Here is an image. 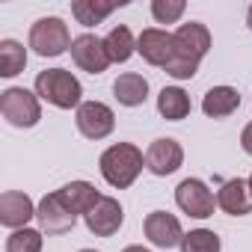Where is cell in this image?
<instances>
[{
	"label": "cell",
	"instance_id": "obj_1",
	"mask_svg": "<svg viewBox=\"0 0 252 252\" xmlns=\"http://www.w3.org/2000/svg\"><path fill=\"white\" fill-rule=\"evenodd\" d=\"M98 166H101V175H104V181L110 187L125 190V187H131L137 181V175L143 172L146 155L137 146H131V143H116V146H110L101 155Z\"/></svg>",
	"mask_w": 252,
	"mask_h": 252
},
{
	"label": "cell",
	"instance_id": "obj_2",
	"mask_svg": "<svg viewBox=\"0 0 252 252\" xmlns=\"http://www.w3.org/2000/svg\"><path fill=\"white\" fill-rule=\"evenodd\" d=\"M36 95L60 110H71V107H80L83 101V86L80 80L68 71V68H48V71H39L36 77Z\"/></svg>",
	"mask_w": 252,
	"mask_h": 252
},
{
	"label": "cell",
	"instance_id": "obj_3",
	"mask_svg": "<svg viewBox=\"0 0 252 252\" xmlns=\"http://www.w3.org/2000/svg\"><path fill=\"white\" fill-rule=\"evenodd\" d=\"M0 113L15 128H33L42 119L39 95L24 86H9L6 92H0Z\"/></svg>",
	"mask_w": 252,
	"mask_h": 252
},
{
	"label": "cell",
	"instance_id": "obj_4",
	"mask_svg": "<svg viewBox=\"0 0 252 252\" xmlns=\"http://www.w3.org/2000/svg\"><path fill=\"white\" fill-rule=\"evenodd\" d=\"M71 36H68V27L63 18H39L33 27H30V48L39 54V57H60L71 48Z\"/></svg>",
	"mask_w": 252,
	"mask_h": 252
},
{
	"label": "cell",
	"instance_id": "obj_5",
	"mask_svg": "<svg viewBox=\"0 0 252 252\" xmlns=\"http://www.w3.org/2000/svg\"><path fill=\"white\" fill-rule=\"evenodd\" d=\"M175 202L184 214L196 217V220H208L214 217V208H217V196L205 187V181L199 178H184L175 190Z\"/></svg>",
	"mask_w": 252,
	"mask_h": 252
},
{
	"label": "cell",
	"instance_id": "obj_6",
	"mask_svg": "<svg viewBox=\"0 0 252 252\" xmlns=\"http://www.w3.org/2000/svg\"><path fill=\"white\" fill-rule=\"evenodd\" d=\"M116 128V116L107 104L101 101H83L77 107V131L86 140H104Z\"/></svg>",
	"mask_w": 252,
	"mask_h": 252
},
{
	"label": "cell",
	"instance_id": "obj_7",
	"mask_svg": "<svg viewBox=\"0 0 252 252\" xmlns=\"http://www.w3.org/2000/svg\"><path fill=\"white\" fill-rule=\"evenodd\" d=\"M137 54L149 63V65H158V68H166L175 57V36L160 30V27H149L140 33L137 39Z\"/></svg>",
	"mask_w": 252,
	"mask_h": 252
},
{
	"label": "cell",
	"instance_id": "obj_8",
	"mask_svg": "<svg viewBox=\"0 0 252 252\" xmlns=\"http://www.w3.org/2000/svg\"><path fill=\"white\" fill-rule=\"evenodd\" d=\"M71 60L80 71H89V74H101L110 65V54L104 48V39H98L92 33H83L71 42Z\"/></svg>",
	"mask_w": 252,
	"mask_h": 252
},
{
	"label": "cell",
	"instance_id": "obj_9",
	"mask_svg": "<svg viewBox=\"0 0 252 252\" xmlns=\"http://www.w3.org/2000/svg\"><path fill=\"white\" fill-rule=\"evenodd\" d=\"M184 163V149L178 140L172 137H163V140H155L146 152V169L152 175H172L178 166Z\"/></svg>",
	"mask_w": 252,
	"mask_h": 252
},
{
	"label": "cell",
	"instance_id": "obj_10",
	"mask_svg": "<svg viewBox=\"0 0 252 252\" xmlns=\"http://www.w3.org/2000/svg\"><path fill=\"white\" fill-rule=\"evenodd\" d=\"M36 220H39L42 231H48V234H65V231L74 228L77 214H71V211L63 205L60 193H48V196L39 202V208H36Z\"/></svg>",
	"mask_w": 252,
	"mask_h": 252
},
{
	"label": "cell",
	"instance_id": "obj_11",
	"mask_svg": "<svg viewBox=\"0 0 252 252\" xmlns=\"http://www.w3.org/2000/svg\"><path fill=\"white\" fill-rule=\"evenodd\" d=\"M143 231L158 249H172V246H181V240H184L178 217H172L166 211H152L143 222Z\"/></svg>",
	"mask_w": 252,
	"mask_h": 252
},
{
	"label": "cell",
	"instance_id": "obj_12",
	"mask_svg": "<svg viewBox=\"0 0 252 252\" xmlns=\"http://www.w3.org/2000/svg\"><path fill=\"white\" fill-rule=\"evenodd\" d=\"M86 220V228L95 234V237H113L122 222H125V214H122V205L113 199V196H101V202L83 217Z\"/></svg>",
	"mask_w": 252,
	"mask_h": 252
},
{
	"label": "cell",
	"instance_id": "obj_13",
	"mask_svg": "<svg viewBox=\"0 0 252 252\" xmlns=\"http://www.w3.org/2000/svg\"><path fill=\"white\" fill-rule=\"evenodd\" d=\"M36 217V208L30 202L27 193L21 190H6L3 196H0V222H3L6 228H27V222Z\"/></svg>",
	"mask_w": 252,
	"mask_h": 252
},
{
	"label": "cell",
	"instance_id": "obj_14",
	"mask_svg": "<svg viewBox=\"0 0 252 252\" xmlns=\"http://www.w3.org/2000/svg\"><path fill=\"white\" fill-rule=\"evenodd\" d=\"M217 208H222L225 214L231 217H243L252 211V190H249V181L243 178H228L220 193H217Z\"/></svg>",
	"mask_w": 252,
	"mask_h": 252
},
{
	"label": "cell",
	"instance_id": "obj_15",
	"mask_svg": "<svg viewBox=\"0 0 252 252\" xmlns=\"http://www.w3.org/2000/svg\"><path fill=\"white\" fill-rule=\"evenodd\" d=\"M172 36H175V48H178L181 54H187V57L199 60V63H202V57L211 51V33H208V27H205V24H199V21L181 24Z\"/></svg>",
	"mask_w": 252,
	"mask_h": 252
},
{
	"label": "cell",
	"instance_id": "obj_16",
	"mask_svg": "<svg viewBox=\"0 0 252 252\" xmlns=\"http://www.w3.org/2000/svg\"><path fill=\"white\" fill-rule=\"evenodd\" d=\"M113 95H116V101L122 107H140L149 98V80L143 74H137V71H125V74L116 77Z\"/></svg>",
	"mask_w": 252,
	"mask_h": 252
},
{
	"label": "cell",
	"instance_id": "obj_17",
	"mask_svg": "<svg viewBox=\"0 0 252 252\" xmlns=\"http://www.w3.org/2000/svg\"><path fill=\"white\" fill-rule=\"evenodd\" d=\"M57 193H60L63 205H65L71 214H83V217L101 202V193H98L89 181H71V184H65V187L57 190Z\"/></svg>",
	"mask_w": 252,
	"mask_h": 252
},
{
	"label": "cell",
	"instance_id": "obj_18",
	"mask_svg": "<svg viewBox=\"0 0 252 252\" xmlns=\"http://www.w3.org/2000/svg\"><path fill=\"white\" fill-rule=\"evenodd\" d=\"M237 107H240V95H237V89H231V86H214V89H208L205 98H202V110H205V116H211V119H225V116H231Z\"/></svg>",
	"mask_w": 252,
	"mask_h": 252
},
{
	"label": "cell",
	"instance_id": "obj_19",
	"mask_svg": "<svg viewBox=\"0 0 252 252\" xmlns=\"http://www.w3.org/2000/svg\"><path fill=\"white\" fill-rule=\"evenodd\" d=\"M158 113L169 122H181L190 116V95L181 86H163L158 95Z\"/></svg>",
	"mask_w": 252,
	"mask_h": 252
},
{
	"label": "cell",
	"instance_id": "obj_20",
	"mask_svg": "<svg viewBox=\"0 0 252 252\" xmlns=\"http://www.w3.org/2000/svg\"><path fill=\"white\" fill-rule=\"evenodd\" d=\"M116 6H119L116 0H74V3H71V15L77 18V24L95 27V24H101V21L110 15Z\"/></svg>",
	"mask_w": 252,
	"mask_h": 252
},
{
	"label": "cell",
	"instance_id": "obj_21",
	"mask_svg": "<svg viewBox=\"0 0 252 252\" xmlns=\"http://www.w3.org/2000/svg\"><path fill=\"white\" fill-rule=\"evenodd\" d=\"M104 48H107V54H110V63H128L131 54L137 51V42H134V33H131L128 27L119 24V27H113V30L107 33Z\"/></svg>",
	"mask_w": 252,
	"mask_h": 252
},
{
	"label": "cell",
	"instance_id": "obj_22",
	"mask_svg": "<svg viewBox=\"0 0 252 252\" xmlns=\"http://www.w3.org/2000/svg\"><path fill=\"white\" fill-rule=\"evenodd\" d=\"M24 65H27V51H24L21 42H15V39L0 42V74L15 77V74L24 71Z\"/></svg>",
	"mask_w": 252,
	"mask_h": 252
},
{
	"label": "cell",
	"instance_id": "obj_23",
	"mask_svg": "<svg viewBox=\"0 0 252 252\" xmlns=\"http://www.w3.org/2000/svg\"><path fill=\"white\" fill-rule=\"evenodd\" d=\"M181 252H220V237L211 228H196V231L184 234Z\"/></svg>",
	"mask_w": 252,
	"mask_h": 252
},
{
	"label": "cell",
	"instance_id": "obj_24",
	"mask_svg": "<svg viewBox=\"0 0 252 252\" xmlns=\"http://www.w3.org/2000/svg\"><path fill=\"white\" fill-rule=\"evenodd\" d=\"M6 252H42V231L18 228L6 237Z\"/></svg>",
	"mask_w": 252,
	"mask_h": 252
},
{
	"label": "cell",
	"instance_id": "obj_25",
	"mask_svg": "<svg viewBox=\"0 0 252 252\" xmlns=\"http://www.w3.org/2000/svg\"><path fill=\"white\" fill-rule=\"evenodd\" d=\"M187 3L184 0H152V15L158 24H175L184 15Z\"/></svg>",
	"mask_w": 252,
	"mask_h": 252
},
{
	"label": "cell",
	"instance_id": "obj_26",
	"mask_svg": "<svg viewBox=\"0 0 252 252\" xmlns=\"http://www.w3.org/2000/svg\"><path fill=\"white\" fill-rule=\"evenodd\" d=\"M240 146H243V152L246 155H252V122L243 128V134H240Z\"/></svg>",
	"mask_w": 252,
	"mask_h": 252
},
{
	"label": "cell",
	"instance_id": "obj_27",
	"mask_svg": "<svg viewBox=\"0 0 252 252\" xmlns=\"http://www.w3.org/2000/svg\"><path fill=\"white\" fill-rule=\"evenodd\" d=\"M122 252H149V249H143V246H128V249H122Z\"/></svg>",
	"mask_w": 252,
	"mask_h": 252
},
{
	"label": "cell",
	"instance_id": "obj_28",
	"mask_svg": "<svg viewBox=\"0 0 252 252\" xmlns=\"http://www.w3.org/2000/svg\"><path fill=\"white\" fill-rule=\"evenodd\" d=\"M246 24H249V30H252V6H249V12H246Z\"/></svg>",
	"mask_w": 252,
	"mask_h": 252
},
{
	"label": "cell",
	"instance_id": "obj_29",
	"mask_svg": "<svg viewBox=\"0 0 252 252\" xmlns=\"http://www.w3.org/2000/svg\"><path fill=\"white\" fill-rule=\"evenodd\" d=\"M80 252H95V249H80Z\"/></svg>",
	"mask_w": 252,
	"mask_h": 252
},
{
	"label": "cell",
	"instance_id": "obj_30",
	"mask_svg": "<svg viewBox=\"0 0 252 252\" xmlns=\"http://www.w3.org/2000/svg\"><path fill=\"white\" fill-rule=\"evenodd\" d=\"M249 190H252V175H249Z\"/></svg>",
	"mask_w": 252,
	"mask_h": 252
}]
</instances>
